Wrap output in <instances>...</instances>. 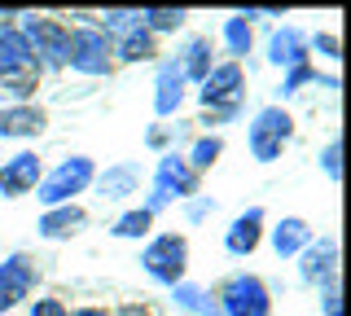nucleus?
I'll return each instance as SVG.
<instances>
[{
  "label": "nucleus",
  "instance_id": "obj_1",
  "mask_svg": "<svg viewBox=\"0 0 351 316\" xmlns=\"http://www.w3.org/2000/svg\"><path fill=\"white\" fill-rule=\"evenodd\" d=\"M193 193H202V176L184 162L180 149H167V154H158L154 158V171L145 176V189H141V206L158 220L162 211H171V206H180V202H189Z\"/></svg>",
  "mask_w": 351,
  "mask_h": 316
},
{
  "label": "nucleus",
  "instance_id": "obj_2",
  "mask_svg": "<svg viewBox=\"0 0 351 316\" xmlns=\"http://www.w3.org/2000/svg\"><path fill=\"white\" fill-rule=\"evenodd\" d=\"M136 264H141V272H145L149 286L171 290V286H180V281L189 277L193 246H189V237H184L180 228H158L154 237H145V242H141Z\"/></svg>",
  "mask_w": 351,
  "mask_h": 316
},
{
  "label": "nucleus",
  "instance_id": "obj_3",
  "mask_svg": "<svg viewBox=\"0 0 351 316\" xmlns=\"http://www.w3.org/2000/svg\"><path fill=\"white\" fill-rule=\"evenodd\" d=\"M294 136H299V119H294L290 106L268 101L246 119V154L255 158L259 167L281 162V154L294 145Z\"/></svg>",
  "mask_w": 351,
  "mask_h": 316
},
{
  "label": "nucleus",
  "instance_id": "obj_4",
  "mask_svg": "<svg viewBox=\"0 0 351 316\" xmlns=\"http://www.w3.org/2000/svg\"><path fill=\"white\" fill-rule=\"evenodd\" d=\"M189 97L197 101V110L224 114L228 123H237V119L246 114V97H250V66L219 58L215 66H211V75H206V80L197 84Z\"/></svg>",
  "mask_w": 351,
  "mask_h": 316
},
{
  "label": "nucleus",
  "instance_id": "obj_5",
  "mask_svg": "<svg viewBox=\"0 0 351 316\" xmlns=\"http://www.w3.org/2000/svg\"><path fill=\"white\" fill-rule=\"evenodd\" d=\"M93 180H97V158L93 154H66V158L53 162V167H44V176H40L31 198L40 202V211L66 206V202H80L84 193H93Z\"/></svg>",
  "mask_w": 351,
  "mask_h": 316
},
{
  "label": "nucleus",
  "instance_id": "obj_6",
  "mask_svg": "<svg viewBox=\"0 0 351 316\" xmlns=\"http://www.w3.org/2000/svg\"><path fill=\"white\" fill-rule=\"evenodd\" d=\"M18 31H22V40H27V49H31V58H36L40 75H62L66 71L71 27H66L58 14H36V9H27V14L18 18Z\"/></svg>",
  "mask_w": 351,
  "mask_h": 316
},
{
  "label": "nucleus",
  "instance_id": "obj_7",
  "mask_svg": "<svg viewBox=\"0 0 351 316\" xmlns=\"http://www.w3.org/2000/svg\"><path fill=\"white\" fill-rule=\"evenodd\" d=\"M215 290L219 299V312L224 316H272L277 308V294H272V281L263 277V272H250V268H237L228 272Z\"/></svg>",
  "mask_w": 351,
  "mask_h": 316
},
{
  "label": "nucleus",
  "instance_id": "obj_8",
  "mask_svg": "<svg viewBox=\"0 0 351 316\" xmlns=\"http://www.w3.org/2000/svg\"><path fill=\"white\" fill-rule=\"evenodd\" d=\"M66 71L80 75V80L97 84V80H110L119 71L114 62V45L97 31V23L88 27H71V53H66Z\"/></svg>",
  "mask_w": 351,
  "mask_h": 316
},
{
  "label": "nucleus",
  "instance_id": "obj_9",
  "mask_svg": "<svg viewBox=\"0 0 351 316\" xmlns=\"http://www.w3.org/2000/svg\"><path fill=\"white\" fill-rule=\"evenodd\" d=\"M40 277H44V268L31 250H9L0 259V316H14L40 290Z\"/></svg>",
  "mask_w": 351,
  "mask_h": 316
},
{
  "label": "nucleus",
  "instance_id": "obj_10",
  "mask_svg": "<svg viewBox=\"0 0 351 316\" xmlns=\"http://www.w3.org/2000/svg\"><path fill=\"white\" fill-rule=\"evenodd\" d=\"M145 176L149 171L141 167V158H114V162H106V167H97L93 193L106 206H132L141 198V189H145Z\"/></svg>",
  "mask_w": 351,
  "mask_h": 316
},
{
  "label": "nucleus",
  "instance_id": "obj_11",
  "mask_svg": "<svg viewBox=\"0 0 351 316\" xmlns=\"http://www.w3.org/2000/svg\"><path fill=\"white\" fill-rule=\"evenodd\" d=\"M255 49L263 53V62L272 71H294V66L312 62V53H307V27H299V23H272L268 36Z\"/></svg>",
  "mask_w": 351,
  "mask_h": 316
},
{
  "label": "nucleus",
  "instance_id": "obj_12",
  "mask_svg": "<svg viewBox=\"0 0 351 316\" xmlns=\"http://www.w3.org/2000/svg\"><path fill=\"white\" fill-rule=\"evenodd\" d=\"M338 264H343V250H338L334 233H316L312 242L303 246V255L294 259V277L307 290H321L325 281H338Z\"/></svg>",
  "mask_w": 351,
  "mask_h": 316
},
{
  "label": "nucleus",
  "instance_id": "obj_13",
  "mask_svg": "<svg viewBox=\"0 0 351 316\" xmlns=\"http://www.w3.org/2000/svg\"><path fill=\"white\" fill-rule=\"evenodd\" d=\"M44 154L40 149H14V154L0 158V198L5 202H18V198H31L36 184L44 176Z\"/></svg>",
  "mask_w": 351,
  "mask_h": 316
},
{
  "label": "nucleus",
  "instance_id": "obj_14",
  "mask_svg": "<svg viewBox=\"0 0 351 316\" xmlns=\"http://www.w3.org/2000/svg\"><path fill=\"white\" fill-rule=\"evenodd\" d=\"M167 58L176 62V71L184 75V84H189V88H197V84L211 75V66L219 62V53H215L211 31H184V36L176 40V49L167 53Z\"/></svg>",
  "mask_w": 351,
  "mask_h": 316
},
{
  "label": "nucleus",
  "instance_id": "obj_15",
  "mask_svg": "<svg viewBox=\"0 0 351 316\" xmlns=\"http://www.w3.org/2000/svg\"><path fill=\"white\" fill-rule=\"evenodd\" d=\"M149 106H154V119H158V123L180 119V110L189 106V84H184V75L176 71V62L167 58V53L154 62V93H149Z\"/></svg>",
  "mask_w": 351,
  "mask_h": 316
},
{
  "label": "nucleus",
  "instance_id": "obj_16",
  "mask_svg": "<svg viewBox=\"0 0 351 316\" xmlns=\"http://www.w3.org/2000/svg\"><path fill=\"white\" fill-rule=\"evenodd\" d=\"M93 224V211L84 202H66V206H49V211L36 215V237L49 246H62V242H75V237L88 233Z\"/></svg>",
  "mask_w": 351,
  "mask_h": 316
},
{
  "label": "nucleus",
  "instance_id": "obj_17",
  "mask_svg": "<svg viewBox=\"0 0 351 316\" xmlns=\"http://www.w3.org/2000/svg\"><path fill=\"white\" fill-rule=\"evenodd\" d=\"M263 233H268V211L255 202L246 211H237L224 228V255L228 259H250L263 250Z\"/></svg>",
  "mask_w": 351,
  "mask_h": 316
},
{
  "label": "nucleus",
  "instance_id": "obj_18",
  "mask_svg": "<svg viewBox=\"0 0 351 316\" xmlns=\"http://www.w3.org/2000/svg\"><path fill=\"white\" fill-rule=\"evenodd\" d=\"M49 132V106L27 101V106H0V141L31 149V141H40Z\"/></svg>",
  "mask_w": 351,
  "mask_h": 316
},
{
  "label": "nucleus",
  "instance_id": "obj_19",
  "mask_svg": "<svg viewBox=\"0 0 351 316\" xmlns=\"http://www.w3.org/2000/svg\"><path fill=\"white\" fill-rule=\"evenodd\" d=\"M255 45H259L255 27H250L237 9L219 18V27H215V53L224 62H241V66H250V53H255Z\"/></svg>",
  "mask_w": 351,
  "mask_h": 316
},
{
  "label": "nucleus",
  "instance_id": "obj_20",
  "mask_svg": "<svg viewBox=\"0 0 351 316\" xmlns=\"http://www.w3.org/2000/svg\"><path fill=\"white\" fill-rule=\"evenodd\" d=\"M312 237H316V228L307 224L303 215H281L277 224H268V233H263V246H268L272 255L281 259V264H294Z\"/></svg>",
  "mask_w": 351,
  "mask_h": 316
},
{
  "label": "nucleus",
  "instance_id": "obj_21",
  "mask_svg": "<svg viewBox=\"0 0 351 316\" xmlns=\"http://www.w3.org/2000/svg\"><path fill=\"white\" fill-rule=\"evenodd\" d=\"M307 88H321V93H329L334 97L338 93V75L334 71H321L316 62H307V66H294V71H281V84L272 93H277V106H290L299 93H307Z\"/></svg>",
  "mask_w": 351,
  "mask_h": 316
},
{
  "label": "nucleus",
  "instance_id": "obj_22",
  "mask_svg": "<svg viewBox=\"0 0 351 316\" xmlns=\"http://www.w3.org/2000/svg\"><path fill=\"white\" fill-rule=\"evenodd\" d=\"M167 303H171L180 316H224V312H219L215 290L202 286V281H193V277H184L180 286H171V290H167Z\"/></svg>",
  "mask_w": 351,
  "mask_h": 316
},
{
  "label": "nucleus",
  "instance_id": "obj_23",
  "mask_svg": "<svg viewBox=\"0 0 351 316\" xmlns=\"http://www.w3.org/2000/svg\"><path fill=\"white\" fill-rule=\"evenodd\" d=\"M27 71H36V58H31L18 23H0V80H14Z\"/></svg>",
  "mask_w": 351,
  "mask_h": 316
},
{
  "label": "nucleus",
  "instance_id": "obj_24",
  "mask_svg": "<svg viewBox=\"0 0 351 316\" xmlns=\"http://www.w3.org/2000/svg\"><path fill=\"white\" fill-rule=\"evenodd\" d=\"M162 58V40H154L145 27L128 31L123 40H114V62L119 66H154Z\"/></svg>",
  "mask_w": 351,
  "mask_h": 316
},
{
  "label": "nucleus",
  "instance_id": "obj_25",
  "mask_svg": "<svg viewBox=\"0 0 351 316\" xmlns=\"http://www.w3.org/2000/svg\"><path fill=\"white\" fill-rule=\"evenodd\" d=\"M114 242H145V237H154L158 233V220L145 211L141 202H132V206H123V211L110 220V228H106Z\"/></svg>",
  "mask_w": 351,
  "mask_h": 316
},
{
  "label": "nucleus",
  "instance_id": "obj_26",
  "mask_svg": "<svg viewBox=\"0 0 351 316\" xmlns=\"http://www.w3.org/2000/svg\"><path fill=\"white\" fill-rule=\"evenodd\" d=\"M189 9H162V5H145L141 9V27L149 31L154 40H171V36H184L189 31Z\"/></svg>",
  "mask_w": 351,
  "mask_h": 316
},
{
  "label": "nucleus",
  "instance_id": "obj_27",
  "mask_svg": "<svg viewBox=\"0 0 351 316\" xmlns=\"http://www.w3.org/2000/svg\"><path fill=\"white\" fill-rule=\"evenodd\" d=\"M184 162L197 171V176H206L211 167H219V158H224V136H215V132H193V141L180 149Z\"/></svg>",
  "mask_w": 351,
  "mask_h": 316
},
{
  "label": "nucleus",
  "instance_id": "obj_28",
  "mask_svg": "<svg viewBox=\"0 0 351 316\" xmlns=\"http://www.w3.org/2000/svg\"><path fill=\"white\" fill-rule=\"evenodd\" d=\"M40 88H44V75H40V71L14 75V80H0V106H27V101H40Z\"/></svg>",
  "mask_w": 351,
  "mask_h": 316
},
{
  "label": "nucleus",
  "instance_id": "obj_29",
  "mask_svg": "<svg viewBox=\"0 0 351 316\" xmlns=\"http://www.w3.org/2000/svg\"><path fill=\"white\" fill-rule=\"evenodd\" d=\"M141 27V9H101L97 14V31L114 45V40H123L128 31H136Z\"/></svg>",
  "mask_w": 351,
  "mask_h": 316
},
{
  "label": "nucleus",
  "instance_id": "obj_30",
  "mask_svg": "<svg viewBox=\"0 0 351 316\" xmlns=\"http://www.w3.org/2000/svg\"><path fill=\"white\" fill-rule=\"evenodd\" d=\"M307 53H312V62L321 58V62H329V66H338L343 62V40H338V31H307Z\"/></svg>",
  "mask_w": 351,
  "mask_h": 316
},
{
  "label": "nucleus",
  "instance_id": "obj_31",
  "mask_svg": "<svg viewBox=\"0 0 351 316\" xmlns=\"http://www.w3.org/2000/svg\"><path fill=\"white\" fill-rule=\"evenodd\" d=\"M176 211H180V224H184V228H197V224H206V220L219 211V198H211V193H193V198L180 202Z\"/></svg>",
  "mask_w": 351,
  "mask_h": 316
},
{
  "label": "nucleus",
  "instance_id": "obj_32",
  "mask_svg": "<svg viewBox=\"0 0 351 316\" xmlns=\"http://www.w3.org/2000/svg\"><path fill=\"white\" fill-rule=\"evenodd\" d=\"M316 167H321V176H325L329 184L343 180V136H338V132H329V141L321 145V154H316Z\"/></svg>",
  "mask_w": 351,
  "mask_h": 316
},
{
  "label": "nucleus",
  "instance_id": "obj_33",
  "mask_svg": "<svg viewBox=\"0 0 351 316\" xmlns=\"http://www.w3.org/2000/svg\"><path fill=\"white\" fill-rule=\"evenodd\" d=\"M22 316H71V303H66L62 294L44 290V294H31V299L22 303Z\"/></svg>",
  "mask_w": 351,
  "mask_h": 316
},
{
  "label": "nucleus",
  "instance_id": "obj_34",
  "mask_svg": "<svg viewBox=\"0 0 351 316\" xmlns=\"http://www.w3.org/2000/svg\"><path fill=\"white\" fill-rule=\"evenodd\" d=\"M316 308H321V316H343V286H338V281H325V286L316 290Z\"/></svg>",
  "mask_w": 351,
  "mask_h": 316
},
{
  "label": "nucleus",
  "instance_id": "obj_35",
  "mask_svg": "<svg viewBox=\"0 0 351 316\" xmlns=\"http://www.w3.org/2000/svg\"><path fill=\"white\" fill-rule=\"evenodd\" d=\"M110 316H158V308L149 299H123V303L110 308Z\"/></svg>",
  "mask_w": 351,
  "mask_h": 316
},
{
  "label": "nucleus",
  "instance_id": "obj_36",
  "mask_svg": "<svg viewBox=\"0 0 351 316\" xmlns=\"http://www.w3.org/2000/svg\"><path fill=\"white\" fill-rule=\"evenodd\" d=\"M241 18H246L250 27H259V23H281L285 18V9H237Z\"/></svg>",
  "mask_w": 351,
  "mask_h": 316
},
{
  "label": "nucleus",
  "instance_id": "obj_37",
  "mask_svg": "<svg viewBox=\"0 0 351 316\" xmlns=\"http://www.w3.org/2000/svg\"><path fill=\"white\" fill-rule=\"evenodd\" d=\"M71 316H110V308L106 303H75Z\"/></svg>",
  "mask_w": 351,
  "mask_h": 316
},
{
  "label": "nucleus",
  "instance_id": "obj_38",
  "mask_svg": "<svg viewBox=\"0 0 351 316\" xmlns=\"http://www.w3.org/2000/svg\"><path fill=\"white\" fill-rule=\"evenodd\" d=\"M22 14H27V9H0V23H18Z\"/></svg>",
  "mask_w": 351,
  "mask_h": 316
}]
</instances>
